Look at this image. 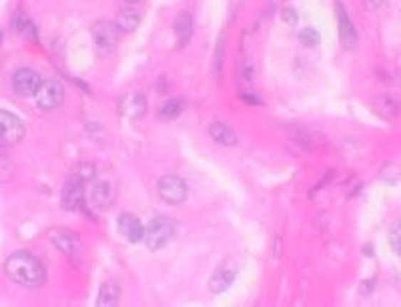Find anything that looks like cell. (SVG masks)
<instances>
[{
	"instance_id": "5",
	"label": "cell",
	"mask_w": 401,
	"mask_h": 307,
	"mask_svg": "<svg viewBox=\"0 0 401 307\" xmlns=\"http://www.w3.org/2000/svg\"><path fill=\"white\" fill-rule=\"evenodd\" d=\"M159 197L163 199L169 205H181L187 195H189V187L181 177L177 175H165L159 179Z\"/></svg>"
},
{
	"instance_id": "28",
	"label": "cell",
	"mask_w": 401,
	"mask_h": 307,
	"mask_svg": "<svg viewBox=\"0 0 401 307\" xmlns=\"http://www.w3.org/2000/svg\"><path fill=\"white\" fill-rule=\"evenodd\" d=\"M363 2H365V9H368V11H377L387 0H363Z\"/></svg>"
},
{
	"instance_id": "30",
	"label": "cell",
	"mask_w": 401,
	"mask_h": 307,
	"mask_svg": "<svg viewBox=\"0 0 401 307\" xmlns=\"http://www.w3.org/2000/svg\"><path fill=\"white\" fill-rule=\"evenodd\" d=\"M125 2H129V4H137L139 0H125Z\"/></svg>"
},
{
	"instance_id": "10",
	"label": "cell",
	"mask_w": 401,
	"mask_h": 307,
	"mask_svg": "<svg viewBox=\"0 0 401 307\" xmlns=\"http://www.w3.org/2000/svg\"><path fill=\"white\" fill-rule=\"evenodd\" d=\"M373 110H375V115H377L380 119H383V121H397L401 115L400 99H395L393 95H380L377 99L373 100Z\"/></svg>"
},
{
	"instance_id": "18",
	"label": "cell",
	"mask_w": 401,
	"mask_h": 307,
	"mask_svg": "<svg viewBox=\"0 0 401 307\" xmlns=\"http://www.w3.org/2000/svg\"><path fill=\"white\" fill-rule=\"evenodd\" d=\"M209 135L213 137V141L223 147H235L237 145V135L233 129H229L227 125L223 123H213L211 129H209Z\"/></svg>"
},
{
	"instance_id": "14",
	"label": "cell",
	"mask_w": 401,
	"mask_h": 307,
	"mask_svg": "<svg viewBox=\"0 0 401 307\" xmlns=\"http://www.w3.org/2000/svg\"><path fill=\"white\" fill-rule=\"evenodd\" d=\"M51 243L55 245L58 251L63 253H75L78 249V235L73 233V231H66V229H56V231H51Z\"/></svg>"
},
{
	"instance_id": "9",
	"label": "cell",
	"mask_w": 401,
	"mask_h": 307,
	"mask_svg": "<svg viewBox=\"0 0 401 307\" xmlns=\"http://www.w3.org/2000/svg\"><path fill=\"white\" fill-rule=\"evenodd\" d=\"M119 113L123 117L130 119V121L141 119L142 115L147 113V99H145V95H141V93H129V95L120 97Z\"/></svg>"
},
{
	"instance_id": "26",
	"label": "cell",
	"mask_w": 401,
	"mask_h": 307,
	"mask_svg": "<svg viewBox=\"0 0 401 307\" xmlns=\"http://www.w3.org/2000/svg\"><path fill=\"white\" fill-rule=\"evenodd\" d=\"M14 175V165L9 157L0 155V183L2 181H9L11 177Z\"/></svg>"
},
{
	"instance_id": "4",
	"label": "cell",
	"mask_w": 401,
	"mask_h": 307,
	"mask_svg": "<svg viewBox=\"0 0 401 307\" xmlns=\"http://www.w3.org/2000/svg\"><path fill=\"white\" fill-rule=\"evenodd\" d=\"M24 125L9 110L0 109V147H14L24 139Z\"/></svg>"
},
{
	"instance_id": "25",
	"label": "cell",
	"mask_w": 401,
	"mask_h": 307,
	"mask_svg": "<svg viewBox=\"0 0 401 307\" xmlns=\"http://www.w3.org/2000/svg\"><path fill=\"white\" fill-rule=\"evenodd\" d=\"M299 41L305 44V46H317V44L321 43V36L317 31L313 28H303L301 33H299Z\"/></svg>"
},
{
	"instance_id": "17",
	"label": "cell",
	"mask_w": 401,
	"mask_h": 307,
	"mask_svg": "<svg viewBox=\"0 0 401 307\" xmlns=\"http://www.w3.org/2000/svg\"><path fill=\"white\" fill-rule=\"evenodd\" d=\"M233 281H235V271L229 269V267H221V269H217V271L213 274V277H211L209 289H211L213 293H223V291H227L229 287L233 286Z\"/></svg>"
},
{
	"instance_id": "11",
	"label": "cell",
	"mask_w": 401,
	"mask_h": 307,
	"mask_svg": "<svg viewBox=\"0 0 401 307\" xmlns=\"http://www.w3.org/2000/svg\"><path fill=\"white\" fill-rule=\"evenodd\" d=\"M119 233L130 243L142 241V235H145V227L142 223L135 215L130 213H123L119 219Z\"/></svg>"
},
{
	"instance_id": "12",
	"label": "cell",
	"mask_w": 401,
	"mask_h": 307,
	"mask_svg": "<svg viewBox=\"0 0 401 307\" xmlns=\"http://www.w3.org/2000/svg\"><path fill=\"white\" fill-rule=\"evenodd\" d=\"M115 201V189L109 181H98L90 189V205L97 209H109Z\"/></svg>"
},
{
	"instance_id": "29",
	"label": "cell",
	"mask_w": 401,
	"mask_h": 307,
	"mask_svg": "<svg viewBox=\"0 0 401 307\" xmlns=\"http://www.w3.org/2000/svg\"><path fill=\"white\" fill-rule=\"evenodd\" d=\"M241 99L247 100V103H255V105H261V100L257 99V97H253V95H245V93H243V95H241Z\"/></svg>"
},
{
	"instance_id": "6",
	"label": "cell",
	"mask_w": 401,
	"mask_h": 307,
	"mask_svg": "<svg viewBox=\"0 0 401 307\" xmlns=\"http://www.w3.org/2000/svg\"><path fill=\"white\" fill-rule=\"evenodd\" d=\"M335 19H337V28H339V41H341V46L347 48V51H353L358 46V31L351 22V16L349 12L345 11L343 2H335Z\"/></svg>"
},
{
	"instance_id": "2",
	"label": "cell",
	"mask_w": 401,
	"mask_h": 307,
	"mask_svg": "<svg viewBox=\"0 0 401 307\" xmlns=\"http://www.w3.org/2000/svg\"><path fill=\"white\" fill-rule=\"evenodd\" d=\"M175 235V223L171 219H167L163 215H157L149 221V225L145 227V235L142 241L151 249V251H159L163 249L167 243L173 239Z\"/></svg>"
},
{
	"instance_id": "27",
	"label": "cell",
	"mask_w": 401,
	"mask_h": 307,
	"mask_svg": "<svg viewBox=\"0 0 401 307\" xmlns=\"http://www.w3.org/2000/svg\"><path fill=\"white\" fill-rule=\"evenodd\" d=\"M281 19L287 24H291V26H295L297 22H299V16H297V11H293V9H285V11L281 12Z\"/></svg>"
},
{
	"instance_id": "16",
	"label": "cell",
	"mask_w": 401,
	"mask_h": 307,
	"mask_svg": "<svg viewBox=\"0 0 401 307\" xmlns=\"http://www.w3.org/2000/svg\"><path fill=\"white\" fill-rule=\"evenodd\" d=\"M120 299V286L117 281H105L103 286H100V291H98V299H97V306L98 307H110V306H117Z\"/></svg>"
},
{
	"instance_id": "1",
	"label": "cell",
	"mask_w": 401,
	"mask_h": 307,
	"mask_svg": "<svg viewBox=\"0 0 401 307\" xmlns=\"http://www.w3.org/2000/svg\"><path fill=\"white\" fill-rule=\"evenodd\" d=\"M4 271L14 283L24 287H41L46 281L44 265L28 251L12 253L4 264Z\"/></svg>"
},
{
	"instance_id": "20",
	"label": "cell",
	"mask_w": 401,
	"mask_h": 307,
	"mask_svg": "<svg viewBox=\"0 0 401 307\" xmlns=\"http://www.w3.org/2000/svg\"><path fill=\"white\" fill-rule=\"evenodd\" d=\"M184 107H187L184 99H169L163 107H161L159 115H161V119H165V121H173V119H179V117H181Z\"/></svg>"
},
{
	"instance_id": "13",
	"label": "cell",
	"mask_w": 401,
	"mask_h": 307,
	"mask_svg": "<svg viewBox=\"0 0 401 307\" xmlns=\"http://www.w3.org/2000/svg\"><path fill=\"white\" fill-rule=\"evenodd\" d=\"M63 207L68 211H78V209L85 207V189L80 181H73L65 187L63 191Z\"/></svg>"
},
{
	"instance_id": "21",
	"label": "cell",
	"mask_w": 401,
	"mask_h": 307,
	"mask_svg": "<svg viewBox=\"0 0 401 307\" xmlns=\"http://www.w3.org/2000/svg\"><path fill=\"white\" fill-rule=\"evenodd\" d=\"M14 28L19 31L21 34L24 36H28V38H36V31H34V24L28 21V16L26 14H16L14 16Z\"/></svg>"
},
{
	"instance_id": "8",
	"label": "cell",
	"mask_w": 401,
	"mask_h": 307,
	"mask_svg": "<svg viewBox=\"0 0 401 307\" xmlns=\"http://www.w3.org/2000/svg\"><path fill=\"white\" fill-rule=\"evenodd\" d=\"M119 33L117 24L109 21H97L90 26V34L100 48H113L119 41Z\"/></svg>"
},
{
	"instance_id": "19",
	"label": "cell",
	"mask_w": 401,
	"mask_h": 307,
	"mask_svg": "<svg viewBox=\"0 0 401 307\" xmlns=\"http://www.w3.org/2000/svg\"><path fill=\"white\" fill-rule=\"evenodd\" d=\"M139 22H141V16L137 14V11L125 9L123 12H119L115 24H117V28H119L120 33H135L139 28Z\"/></svg>"
},
{
	"instance_id": "22",
	"label": "cell",
	"mask_w": 401,
	"mask_h": 307,
	"mask_svg": "<svg viewBox=\"0 0 401 307\" xmlns=\"http://www.w3.org/2000/svg\"><path fill=\"white\" fill-rule=\"evenodd\" d=\"M223 63H225V36H219L217 46H215V75L219 80L223 75Z\"/></svg>"
},
{
	"instance_id": "3",
	"label": "cell",
	"mask_w": 401,
	"mask_h": 307,
	"mask_svg": "<svg viewBox=\"0 0 401 307\" xmlns=\"http://www.w3.org/2000/svg\"><path fill=\"white\" fill-rule=\"evenodd\" d=\"M34 99H36V107L38 109L55 110L65 103V87L58 80H55V78L43 80L38 90L34 93Z\"/></svg>"
},
{
	"instance_id": "7",
	"label": "cell",
	"mask_w": 401,
	"mask_h": 307,
	"mask_svg": "<svg viewBox=\"0 0 401 307\" xmlns=\"http://www.w3.org/2000/svg\"><path fill=\"white\" fill-rule=\"evenodd\" d=\"M41 77L33 68H19L12 77V88L19 97H34V93L41 87Z\"/></svg>"
},
{
	"instance_id": "15",
	"label": "cell",
	"mask_w": 401,
	"mask_h": 307,
	"mask_svg": "<svg viewBox=\"0 0 401 307\" xmlns=\"http://www.w3.org/2000/svg\"><path fill=\"white\" fill-rule=\"evenodd\" d=\"M175 34H177V41H179V48H184L187 44L191 43V36H193V19L189 12H181L177 19H175Z\"/></svg>"
},
{
	"instance_id": "23",
	"label": "cell",
	"mask_w": 401,
	"mask_h": 307,
	"mask_svg": "<svg viewBox=\"0 0 401 307\" xmlns=\"http://www.w3.org/2000/svg\"><path fill=\"white\" fill-rule=\"evenodd\" d=\"M95 173H97L95 165L80 163L75 169V179L76 181H80V183H87V181H90V179H95Z\"/></svg>"
},
{
	"instance_id": "24",
	"label": "cell",
	"mask_w": 401,
	"mask_h": 307,
	"mask_svg": "<svg viewBox=\"0 0 401 307\" xmlns=\"http://www.w3.org/2000/svg\"><path fill=\"white\" fill-rule=\"evenodd\" d=\"M390 245L393 253L401 259V219L393 223V227L390 231Z\"/></svg>"
}]
</instances>
